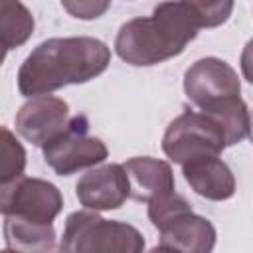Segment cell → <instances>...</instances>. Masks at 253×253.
Segmentation results:
<instances>
[{
    "instance_id": "obj_1",
    "label": "cell",
    "mask_w": 253,
    "mask_h": 253,
    "mask_svg": "<svg viewBox=\"0 0 253 253\" xmlns=\"http://www.w3.org/2000/svg\"><path fill=\"white\" fill-rule=\"evenodd\" d=\"M111 63V49L95 38H51L42 42L18 71L24 97L49 95L65 85L87 83Z\"/></svg>"
},
{
    "instance_id": "obj_2",
    "label": "cell",
    "mask_w": 253,
    "mask_h": 253,
    "mask_svg": "<svg viewBox=\"0 0 253 253\" xmlns=\"http://www.w3.org/2000/svg\"><path fill=\"white\" fill-rule=\"evenodd\" d=\"M198 30L200 24L186 4L166 0L150 16L123 24L115 40V51L130 65H156L180 55L198 36Z\"/></svg>"
},
{
    "instance_id": "obj_3",
    "label": "cell",
    "mask_w": 253,
    "mask_h": 253,
    "mask_svg": "<svg viewBox=\"0 0 253 253\" xmlns=\"http://www.w3.org/2000/svg\"><path fill=\"white\" fill-rule=\"evenodd\" d=\"M59 249L65 253H138L144 249V237L128 223L83 210L67 217Z\"/></svg>"
},
{
    "instance_id": "obj_4",
    "label": "cell",
    "mask_w": 253,
    "mask_h": 253,
    "mask_svg": "<svg viewBox=\"0 0 253 253\" xmlns=\"http://www.w3.org/2000/svg\"><path fill=\"white\" fill-rule=\"evenodd\" d=\"M223 148L227 146L221 126L204 111H184L162 136L164 154L180 166L204 156H219Z\"/></svg>"
},
{
    "instance_id": "obj_5",
    "label": "cell",
    "mask_w": 253,
    "mask_h": 253,
    "mask_svg": "<svg viewBox=\"0 0 253 253\" xmlns=\"http://www.w3.org/2000/svg\"><path fill=\"white\" fill-rule=\"evenodd\" d=\"M42 148L45 164L59 176H71L83 168L97 166L109 154L105 142L89 134V123L83 115L71 117L67 128Z\"/></svg>"
},
{
    "instance_id": "obj_6",
    "label": "cell",
    "mask_w": 253,
    "mask_h": 253,
    "mask_svg": "<svg viewBox=\"0 0 253 253\" xmlns=\"http://www.w3.org/2000/svg\"><path fill=\"white\" fill-rule=\"evenodd\" d=\"M63 208L57 186L42 178L18 176L0 182V213L16 215L40 223H53Z\"/></svg>"
},
{
    "instance_id": "obj_7",
    "label": "cell",
    "mask_w": 253,
    "mask_h": 253,
    "mask_svg": "<svg viewBox=\"0 0 253 253\" xmlns=\"http://www.w3.org/2000/svg\"><path fill=\"white\" fill-rule=\"evenodd\" d=\"M184 91L192 105L206 109L217 101L237 97L241 83L237 71L223 59L202 57L184 75Z\"/></svg>"
},
{
    "instance_id": "obj_8",
    "label": "cell",
    "mask_w": 253,
    "mask_h": 253,
    "mask_svg": "<svg viewBox=\"0 0 253 253\" xmlns=\"http://www.w3.org/2000/svg\"><path fill=\"white\" fill-rule=\"evenodd\" d=\"M69 105L51 95H36L16 115V130L36 146H43L69 125Z\"/></svg>"
},
{
    "instance_id": "obj_9",
    "label": "cell",
    "mask_w": 253,
    "mask_h": 253,
    "mask_svg": "<svg viewBox=\"0 0 253 253\" xmlns=\"http://www.w3.org/2000/svg\"><path fill=\"white\" fill-rule=\"evenodd\" d=\"M83 208L103 211L117 210L128 198V178L123 164H103L83 174L75 186Z\"/></svg>"
},
{
    "instance_id": "obj_10",
    "label": "cell",
    "mask_w": 253,
    "mask_h": 253,
    "mask_svg": "<svg viewBox=\"0 0 253 253\" xmlns=\"http://www.w3.org/2000/svg\"><path fill=\"white\" fill-rule=\"evenodd\" d=\"M160 251H184V253H208L215 245V227L192 210L178 213L166 221L160 229Z\"/></svg>"
},
{
    "instance_id": "obj_11",
    "label": "cell",
    "mask_w": 253,
    "mask_h": 253,
    "mask_svg": "<svg viewBox=\"0 0 253 253\" xmlns=\"http://www.w3.org/2000/svg\"><path fill=\"white\" fill-rule=\"evenodd\" d=\"M128 178V198L136 202H150L158 196L174 192V174L168 162L150 158V156H134L123 164Z\"/></svg>"
},
{
    "instance_id": "obj_12",
    "label": "cell",
    "mask_w": 253,
    "mask_h": 253,
    "mask_svg": "<svg viewBox=\"0 0 253 253\" xmlns=\"http://www.w3.org/2000/svg\"><path fill=\"white\" fill-rule=\"evenodd\" d=\"M182 174L190 188L206 200L223 202L235 194L233 172L219 156H204L186 162L182 164Z\"/></svg>"
},
{
    "instance_id": "obj_13",
    "label": "cell",
    "mask_w": 253,
    "mask_h": 253,
    "mask_svg": "<svg viewBox=\"0 0 253 253\" xmlns=\"http://www.w3.org/2000/svg\"><path fill=\"white\" fill-rule=\"evenodd\" d=\"M4 239L8 249L16 251H53L55 229L53 223H40L16 215H6Z\"/></svg>"
},
{
    "instance_id": "obj_14",
    "label": "cell",
    "mask_w": 253,
    "mask_h": 253,
    "mask_svg": "<svg viewBox=\"0 0 253 253\" xmlns=\"http://www.w3.org/2000/svg\"><path fill=\"white\" fill-rule=\"evenodd\" d=\"M200 111L210 115L221 126L223 136H225V146L239 144L241 140H245L249 136L251 119H249L247 105L243 103V99L239 95L217 101V103H213L206 109H200Z\"/></svg>"
},
{
    "instance_id": "obj_15",
    "label": "cell",
    "mask_w": 253,
    "mask_h": 253,
    "mask_svg": "<svg viewBox=\"0 0 253 253\" xmlns=\"http://www.w3.org/2000/svg\"><path fill=\"white\" fill-rule=\"evenodd\" d=\"M34 16L20 0H0V45L14 49L34 34Z\"/></svg>"
},
{
    "instance_id": "obj_16",
    "label": "cell",
    "mask_w": 253,
    "mask_h": 253,
    "mask_svg": "<svg viewBox=\"0 0 253 253\" xmlns=\"http://www.w3.org/2000/svg\"><path fill=\"white\" fill-rule=\"evenodd\" d=\"M26 170V150L12 130L0 125V182L14 180Z\"/></svg>"
},
{
    "instance_id": "obj_17",
    "label": "cell",
    "mask_w": 253,
    "mask_h": 253,
    "mask_svg": "<svg viewBox=\"0 0 253 253\" xmlns=\"http://www.w3.org/2000/svg\"><path fill=\"white\" fill-rule=\"evenodd\" d=\"M196 16L200 28H217L233 12V0H180Z\"/></svg>"
},
{
    "instance_id": "obj_18",
    "label": "cell",
    "mask_w": 253,
    "mask_h": 253,
    "mask_svg": "<svg viewBox=\"0 0 253 253\" xmlns=\"http://www.w3.org/2000/svg\"><path fill=\"white\" fill-rule=\"evenodd\" d=\"M190 210L192 208H190V204L184 196L170 192V194L158 196V198L148 202V219L152 221V225L156 229H160L166 221H170L178 213H184V211H190Z\"/></svg>"
},
{
    "instance_id": "obj_19",
    "label": "cell",
    "mask_w": 253,
    "mask_h": 253,
    "mask_svg": "<svg viewBox=\"0 0 253 253\" xmlns=\"http://www.w3.org/2000/svg\"><path fill=\"white\" fill-rule=\"evenodd\" d=\"M61 6L77 20H95L109 10L111 0H61Z\"/></svg>"
},
{
    "instance_id": "obj_20",
    "label": "cell",
    "mask_w": 253,
    "mask_h": 253,
    "mask_svg": "<svg viewBox=\"0 0 253 253\" xmlns=\"http://www.w3.org/2000/svg\"><path fill=\"white\" fill-rule=\"evenodd\" d=\"M6 51H8V49L0 45V65H2V63H4V59H6Z\"/></svg>"
}]
</instances>
